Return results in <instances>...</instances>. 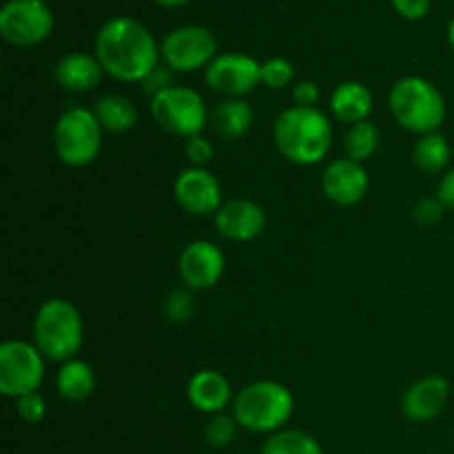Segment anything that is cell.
I'll use <instances>...</instances> for the list:
<instances>
[{
	"mask_svg": "<svg viewBox=\"0 0 454 454\" xmlns=\"http://www.w3.org/2000/svg\"><path fill=\"white\" fill-rule=\"evenodd\" d=\"M96 58L106 75L120 82H142L162 58L153 34L140 20L115 16L96 35Z\"/></svg>",
	"mask_w": 454,
	"mask_h": 454,
	"instance_id": "obj_1",
	"label": "cell"
},
{
	"mask_svg": "<svg viewBox=\"0 0 454 454\" xmlns=\"http://www.w3.org/2000/svg\"><path fill=\"white\" fill-rule=\"evenodd\" d=\"M273 140L279 153L297 167H313L333 146V122L317 106H288L278 115Z\"/></svg>",
	"mask_w": 454,
	"mask_h": 454,
	"instance_id": "obj_2",
	"label": "cell"
},
{
	"mask_svg": "<svg viewBox=\"0 0 454 454\" xmlns=\"http://www.w3.org/2000/svg\"><path fill=\"white\" fill-rule=\"evenodd\" d=\"M239 428L251 433H278L284 430L295 411V397L284 384L273 380H260L239 390L231 406Z\"/></svg>",
	"mask_w": 454,
	"mask_h": 454,
	"instance_id": "obj_3",
	"label": "cell"
},
{
	"mask_svg": "<svg viewBox=\"0 0 454 454\" xmlns=\"http://www.w3.org/2000/svg\"><path fill=\"white\" fill-rule=\"evenodd\" d=\"M390 114L406 131L426 136L439 131L446 120L443 93L430 80L421 75H406L390 87Z\"/></svg>",
	"mask_w": 454,
	"mask_h": 454,
	"instance_id": "obj_4",
	"label": "cell"
},
{
	"mask_svg": "<svg viewBox=\"0 0 454 454\" xmlns=\"http://www.w3.org/2000/svg\"><path fill=\"white\" fill-rule=\"evenodd\" d=\"M84 324L78 309L62 297H51L38 309L34 319V344L44 359L69 362L82 348Z\"/></svg>",
	"mask_w": 454,
	"mask_h": 454,
	"instance_id": "obj_5",
	"label": "cell"
},
{
	"mask_svg": "<svg viewBox=\"0 0 454 454\" xmlns=\"http://www.w3.org/2000/svg\"><path fill=\"white\" fill-rule=\"evenodd\" d=\"M105 129L96 114L82 106L65 111L53 127V151L67 167H89L102 151Z\"/></svg>",
	"mask_w": 454,
	"mask_h": 454,
	"instance_id": "obj_6",
	"label": "cell"
},
{
	"mask_svg": "<svg viewBox=\"0 0 454 454\" xmlns=\"http://www.w3.org/2000/svg\"><path fill=\"white\" fill-rule=\"evenodd\" d=\"M151 115L160 129L186 140L200 136L211 118L204 98L195 89L177 84L151 98Z\"/></svg>",
	"mask_w": 454,
	"mask_h": 454,
	"instance_id": "obj_7",
	"label": "cell"
},
{
	"mask_svg": "<svg viewBox=\"0 0 454 454\" xmlns=\"http://www.w3.org/2000/svg\"><path fill=\"white\" fill-rule=\"evenodd\" d=\"M44 381V355L34 341L7 340L0 346V393L22 397L38 393Z\"/></svg>",
	"mask_w": 454,
	"mask_h": 454,
	"instance_id": "obj_8",
	"label": "cell"
},
{
	"mask_svg": "<svg viewBox=\"0 0 454 454\" xmlns=\"http://www.w3.org/2000/svg\"><path fill=\"white\" fill-rule=\"evenodd\" d=\"M164 67L177 74L207 69L217 58V40L211 29L202 25H184L168 31L160 44Z\"/></svg>",
	"mask_w": 454,
	"mask_h": 454,
	"instance_id": "obj_9",
	"label": "cell"
},
{
	"mask_svg": "<svg viewBox=\"0 0 454 454\" xmlns=\"http://www.w3.org/2000/svg\"><path fill=\"white\" fill-rule=\"evenodd\" d=\"M56 18L44 0H7L0 9V35L13 47H35L51 35Z\"/></svg>",
	"mask_w": 454,
	"mask_h": 454,
	"instance_id": "obj_10",
	"label": "cell"
},
{
	"mask_svg": "<svg viewBox=\"0 0 454 454\" xmlns=\"http://www.w3.org/2000/svg\"><path fill=\"white\" fill-rule=\"evenodd\" d=\"M204 82L224 98H244L262 84V62L248 53H220L204 69Z\"/></svg>",
	"mask_w": 454,
	"mask_h": 454,
	"instance_id": "obj_11",
	"label": "cell"
},
{
	"mask_svg": "<svg viewBox=\"0 0 454 454\" xmlns=\"http://www.w3.org/2000/svg\"><path fill=\"white\" fill-rule=\"evenodd\" d=\"M176 202L189 215H215L222 208V186L208 168L189 167L176 177L173 184Z\"/></svg>",
	"mask_w": 454,
	"mask_h": 454,
	"instance_id": "obj_12",
	"label": "cell"
},
{
	"mask_svg": "<svg viewBox=\"0 0 454 454\" xmlns=\"http://www.w3.org/2000/svg\"><path fill=\"white\" fill-rule=\"evenodd\" d=\"M226 269L224 253L208 239L186 244L177 260V273L191 291H208L222 279Z\"/></svg>",
	"mask_w": 454,
	"mask_h": 454,
	"instance_id": "obj_13",
	"label": "cell"
},
{
	"mask_svg": "<svg viewBox=\"0 0 454 454\" xmlns=\"http://www.w3.org/2000/svg\"><path fill=\"white\" fill-rule=\"evenodd\" d=\"M368 171L362 162L350 158H337L324 168L322 191L337 207H353L359 204L368 193Z\"/></svg>",
	"mask_w": 454,
	"mask_h": 454,
	"instance_id": "obj_14",
	"label": "cell"
},
{
	"mask_svg": "<svg viewBox=\"0 0 454 454\" xmlns=\"http://www.w3.org/2000/svg\"><path fill=\"white\" fill-rule=\"evenodd\" d=\"M215 226L229 242H251L266 229V211L253 200H231L215 213Z\"/></svg>",
	"mask_w": 454,
	"mask_h": 454,
	"instance_id": "obj_15",
	"label": "cell"
},
{
	"mask_svg": "<svg viewBox=\"0 0 454 454\" xmlns=\"http://www.w3.org/2000/svg\"><path fill=\"white\" fill-rule=\"evenodd\" d=\"M450 397V384L439 375L421 377L403 395L402 411L415 424H426L442 415Z\"/></svg>",
	"mask_w": 454,
	"mask_h": 454,
	"instance_id": "obj_16",
	"label": "cell"
},
{
	"mask_svg": "<svg viewBox=\"0 0 454 454\" xmlns=\"http://www.w3.org/2000/svg\"><path fill=\"white\" fill-rule=\"evenodd\" d=\"M186 397L191 406L207 415H220L229 408L233 393H231V381L217 371H200L195 372L186 386Z\"/></svg>",
	"mask_w": 454,
	"mask_h": 454,
	"instance_id": "obj_17",
	"label": "cell"
},
{
	"mask_svg": "<svg viewBox=\"0 0 454 454\" xmlns=\"http://www.w3.org/2000/svg\"><path fill=\"white\" fill-rule=\"evenodd\" d=\"M53 75H56V82L67 91L84 93L91 91L102 82L105 69H102L100 60L91 53L71 51L58 60Z\"/></svg>",
	"mask_w": 454,
	"mask_h": 454,
	"instance_id": "obj_18",
	"label": "cell"
},
{
	"mask_svg": "<svg viewBox=\"0 0 454 454\" xmlns=\"http://www.w3.org/2000/svg\"><path fill=\"white\" fill-rule=\"evenodd\" d=\"M372 106H375L372 91L357 80H346V82L337 84L335 91L331 93L333 115L348 127L366 122L372 114Z\"/></svg>",
	"mask_w": 454,
	"mask_h": 454,
	"instance_id": "obj_19",
	"label": "cell"
},
{
	"mask_svg": "<svg viewBox=\"0 0 454 454\" xmlns=\"http://www.w3.org/2000/svg\"><path fill=\"white\" fill-rule=\"evenodd\" d=\"M253 118H255L253 106L244 98H226L211 111L208 127H211L213 136L231 142L242 137L251 129Z\"/></svg>",
	"mask_w": 454,
	"mask_h": 454,
	"instance_id": "obj_20",
	"label": "cell"
},
{
	"mask_svg": "<svg viewBox=\"0 0 454 454\" xmlns=\"http://www.w3.org/2000/svg\"><path fill=\"white\" fill-rule=\"evenodd\" d=\"M56 388L65 402L82 403L91 397L96 388V377H93L91 366L82 359H69L60 366L56 375Z\"/></svg>",
	"mask_w": 454,
	"mask_h": 454,
	"instance_id": "obj_21",
	"label": "cell"
},
{
	"mask_svg": "<svg viewBox=\"0 0 454 454\" xmlns=\"http://www.w3.org/2000/svg\"><path fill=\"white\" fill-rule=\"evenodd\" d=\"M450 158L452 149L448 145V137L439 131L419 136L415 149H412V162L421 173H428V176H437V173L446 171Z\"/></svg>",
	"mask_w": 454,
	"mask_h": 454,
	"instance_id": "obj_22",
	"label": "cell"
},
{
	"mask_svg": "<svg viewBox=\"0 0 454 454\" xmlns=\"http://www.w3.org/2000/svg\"><path fill=\"white\" fill-rule=\"evenodd\" d=\"M91 111L105 131L124 133L137 124L136 105L124 96H102Z\"/></svg>",
	"mask_w": 454,
	"mask_h": 454,
	"instance_id": "obj_23",
	"label": "cell"
},
{
	"mask_svg": "<svg viewBox=\"0 0 454 454\" xmlns=\"http://www.w3.org/2000/svg\"><path fill=\"white\" fill-rule=\"evenodd\" d=\"M260 454H324L313 434L304 430H278L262 446Z\"/></svg>",
	"mask_w": 454,
	"mask_h": 454,
	"instance_id": "obj_24",
	"label": "cell"
},
{
	"mask_svg": "<svg viewBox=\"0 0 454 454\" xmlns=\"http://www.w3.org/2000/svg\"><path fill=\"white\" fill-rule=\"evenodd\" d=\"M380 129H377L371 120L353 124L344 137L346 158L355 160V162H364V160L372 158L375 151L380 149Z\"/></svg>",
	"mask_w": 454,
	"mask_h": 454,
	"instance_id": "obj_25",
	"label": "cell"
},
{
	"mask_svg": "<svg viewBox=\"0 0 454 454\" xmlns=\"http://www.w3.org/2000/svg\"><path fill=\"white\" fill-rule=\"evenodd\" d=\"M238 428L239 426L233 415H224V412H220V415H213L211 421L207 424V428H204V439H207V443L211 448L222 450V448H229L231 443L235 442V437H238Z\"/></svg>",
	"mask_w": 454,
	"mask_h": 454,
	"instance_id": "obj_26",
	"label": "cell"
},
{
	"mask_svg": "<svg viewBox=\"0 0 454 454\" xmlns=\"http://www.w3.org/2000/svg\"><path fill=\"white\" fill-rule=\"evenodd\" d=\"M193 310H195L193 291L186 286L173 288V291L167 295V300H164V315H167L168 322L173 324L189 322Z\"/></svg>",
	"mask_w": 454,
	"mask_h": 454,
	"instance_id": "obj_27",
	"label": "cell"
},
{
	"mask_svg": "<svg viewBox=\"0 0 454 454\" xmlns=\"http://www.w3.org/2000/svg\"><path fill=\"white\" fill-rule=\"evenodd\" d=\"M293 80H295V67L286 58L275 56L262 62V84L269 89H284L293 84Z\"/></svg>",
	"mask_w": 454,
	"mask_h": 454,
	"instance_id": "obj_28",
	"label": "cell"
},
{
	"mask_svg": "<svg viewBox=\"0 0 454 454\" xmlns=\"http://www.w3.org/2000/svg\"><path fill=\"white\" fill-rule=\"evenodd\" d=\"M16 412L25 424H40L47 415V402L40 393L22 395L16 399Z\"/></svg>",
	"mask_w": 454,
	"mask_h": 454,
	"instance_id": "obj_29",
	"label": "cell"
},
{
	"mask_svg": "<svg viewBox=\"0 0 454 454\" xmlns=\"http://www.w3.org/2000/svg\"><path fill=\"white\" fill-rule=\"evenodd\" d=\"M443 211H446V207H443V202L439 198H421L415 204V208H412V217H415L417 224L428 229V226H434L442 220Z\"/></svg>",
	"mask_w": 454,
	"mask_h": 454,
	"instance_id": "obj_30",
	"label": "cell"
},
{
	"mask_svg": "<svg viewBox=\"0 0 454 454\" xmlns=\"http://www.w3.org/2000/svg\"><path fill=\"white\" fill-rule=\"evenodd\" d=\"M184 153H186V158H189L191 167L207 168V164L213 160V153H215V149H213L211 140H208V137H204L202 133H200V136H193V137H189V140H186Z\"/></svg>",
	"mask_w": 454,
	"mask_h": 454,
	"instance_id": "obj_31",
	"label": "cell"
},
{
	"mask_svg": "<svg viewBox=\"0 0 454 454\" xmlns=\"http://www.w3.org/2000/svg\"><path fill=\"white\" fill-rule=\"evenodd\" d=\"M173 71L168 69V67H158V69L151 71L149 75H146L145 80H142V91L146 93V96L155 98L158 93L167 91V89L173 87Z\"/></svg>",
	"mask_w": 454,
	"mask_h": 454,
	"instance_id": "obj_32",
	"label": "cell"
},
{
	"mask_svg": "<svg viewBox=\"0 0 454 454\" xmlns=\"http://www.w3.org/2000/svg\"><path fill=\"white\" fill-rule=\"evenodd\" d=\"M390 4L406 20H421L428 16L433 0H390Z\"/></svg>",
	"mask_w": 454,
	"mask_h": 454,
	"instance_id": "obj_33",
	"label": "cell"
},
{
	"mask_svg": "<svg viewBox=\"0 0 454 454\" xmlns=\"http://www.w3.org/2000/svg\"><path fill=\"white\" fill-rule=\"evenodd\" d=\"M293 102L295 106H315L319 102V87L313 80H300L293 87Z\"/></svg>",
	"mask_w": 454,
	"mask_h": 454,
	"instance_id": "obj_34",
	"label": "cell"
},
{
	"mask_svg": "<svg viewBox=\"0 0 454 454\" xmlns=\"http://www.w3.org/2000/svg\"><path fill=\"white\" fill-rule=\"evenodd\" d=\"M437 198L442 200L443 207L454 211V168H448V171L442 176Z\"/></svg>",
	"mask_w": 454,
	"mask_h": 454,
	"instance_id": "obj_35",
	"label": "cell"
},
{
	"mask_svg": "<svg viewBox=\"0 0 454 454\" xmlns=\"http://www.w3.org/2000/svg\"><path fill=\"white\" fill-rule=\"evenodd\" d=\"M153 3L160 4V7H180V4L191 3V0H153Z\"/></svg>",
	"mask_w": 454,
	"mask_h": 454,
	"instance_id": "obj_36",
	"label": "cell"
},
{
	"mask_svg": "<svg viewBox=\"0 0 454 454\" xmlns=\"http://www.w3.org/2000/svg\"><path fill=\"white\" fill-rule=\"evenodd\" d=\"M448 43H450V47H452V51H454V16H452L450 25H448Z\"/></svg>",
	"mask_w": 454,
	"mask_h": 454,
	"instance_id": "obj_37",
	"label": "cell"
}]
</instances>
